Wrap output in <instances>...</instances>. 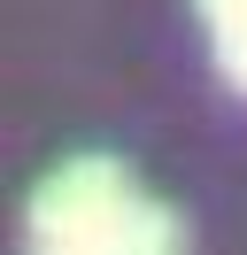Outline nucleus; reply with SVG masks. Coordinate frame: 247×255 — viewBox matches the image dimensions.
<instances>
[{
  "label": "nucleus",
  "instance_id": "nucleus-3",
  "mask_svg": "<svg viewBox=\"0 0 247 255\" xmlns=\"http://www.w3.org/2000/svg\"><path fill=\"white\" fill-rule=\"evenodd\" d=\"M201 8V23L209 31H224V23H247V0H193Z\"/></svg>",
  "mask_w": 247,
  "mask_h": 255
},
{
  "label": "nucleus",
  "instance_id": "nucleus-2",
  "mask_svg": "<svg viewBox=\"0 0 247 255\" xmlns=\"http://www.w3.org/2000/svg\"><path fill=\"white\" fill-rule=\"evenodd\" d=\"M209 39H216V70H224V85L247 93V23H224V31H209Z\"/></svg>",
  "mask_w": 247,
  "mask_h": 255
},
{
  "label": "nucleus",
  "instance_id": "nucleus-1",
  "mask_svg": "<svg viewBox=\"0 0 247 255\" xmlns=\"http://www.w3.org/2000/svg\"><path fill=\"white\" fill-rule=\"evenodd\" d=\"M23 240L54 255H154V248H178V224L124 162L77 155L31 186Z\"/></svg>",
  "mask_w": 247,
  "mask_h": 255
}]
</instances>
